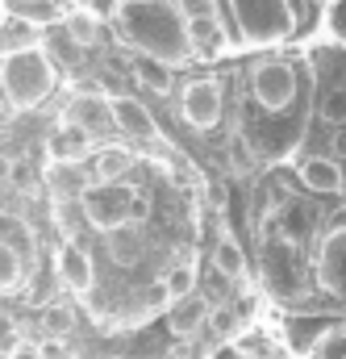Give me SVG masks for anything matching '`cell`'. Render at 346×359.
<instances>
[{
    "label": "cell",
    "mask_w": 346,
    "mask_h": 359,
    "mask_svg": "<svg viewBox=\"0 0 346 359\" xmlns=\"http://www.w3.org/2000/svg\"><path fill=\"white\" fill-rule=\"evenodd\" d=\"M113 21H117L121 38L142 50V59H155L163 67L179 63V59H192L184 17L175 13L172 0H121Z\"/></svg>",
    "instance_id": "cell-1"
},
{
    "label": "cell",
    "mask_w": 346,
    "mask_h": 359,
    "mask_svg": "<svg viewBox=\"0 0 346 359\" xmlns=\"http://www.w3.org/2000/svg\"><path fill=\"white\" fill-rule=\"evenodd\" d=\"M50 88H55V63L46 59L42 46L0 59V100H8L17 113L42 104Z\"/></svg>",
    "instance_id": "cell-2"
},
{
    "label": "cell",
    "mask_w": 346,
    "mask_h": 359,
    "mask_svg": "<svg viewBox=\"0 0 346 359\" xmlns=\"http://www.w3.org/2000/svg\"><path fill=\"white\" fill-rule=\"evenodd\" d=\"M251 46H275L292 34V0H226Z\"/></svg>",
    "instance_id": "cell-3"
},
{
    "label": "cell",
    "mask_w": 346,
    "mask_h": 359,
    "mask_svg": "<svg viewBox=\"0 0 346 359\" xmlns=\"http://www.w3.org/2000/svg\"><path fill=\"white\" fill-rule=\"evenodd\" d=\"M138 188L130 184H88L80 192V213L88 226H96L100 234H117L130 226V201Z\"/></svg>",
    "instance_id": "cell-4"
},
{
    "label": "cell",
    "mask_w": 346,
    "mask_h": 359,
    "mask_svg": "<svg viewBox=\"0 0 346 359\" xmlns=\"http://www.w3.org/2000/svg\"><path fill=\"white\" fill-rule=\"evenodd\" d=\"M251 96H255V104L267 109V113H288V109H296V100H300V76H296V67L284 63V59L259 63V67L251 72Z\"/></svg>",
    "instance_id": "cell-5"
},
{
    "label": "cell",
    "mask_w": 346,
    "mask_h": 359,
    "mask_svg": "<svg viewBox=\"0 0 346 359\" xmlns=\"http://www.w3.org/2000/svg\"><path fill=\"white\" fill-rule=\"evenodd\" d=\"M263 280L271 292L279 297H300L305 292V271H300V247L279 238L275 230H267L263 243Z\"/></svg>",
    "instance_id": "cell-6"
},
{
    "label": "cell",
    "mask_w": 346,
    "mask_h": 359,
    "mask_svg": "<svg viewBox=\"0 0 346 359\" xmlns=\"http://www.w3.org/2000/svg\"><path fill=\"white\" fill-rule=\"evenodd\" d=\"M221 113H226V96H221V84H217V80L200 76V80H192L188 88L179 92V117H184L188 126L213 130V126L221 121Z\"/></svg>",
    "instance_id": "cell-7"
},
{
    "label": "cell",
    "mask_w": 346,
    "mask_h": 359,
    "mask_svg": "<svg viewBox=\"0 0 346 359\" xmlns=\"http://www.w3.org/2000/svg\"><path fill=\"white\" fill-rule=\"evenodd\" d=\"M313 271H317V284H321L330 297L346 301V226L330 230V234L321 238V251H317V259H313Z\"/></svg>",
    "instance_id": "cell-8"
},
{
    "label": "cell",
    "mask_w": 346,
    "mask_h": 359,
    "mask_svg": "<svg viewBox=\"0 0 346 359\" xmlns=\"http://www.w3.org/2000/svg\"><path fill=\"white\" fill-rule=\"evenodd\" d=\"M55 271H59V280L71 288V292H92V280H96V264H92V255H88V247H80L76 238H67L63 243V251H59V259H55Z\"/></svg>",
    "instance_id": "cell-9"
},
{
    "label": "cell",
    "mask_w": 346,
    "mask_h": 359,
    "mask_svg": "<svg viewBox=\"0 0 346 359\" xmlns=\"http://www.w3.org/2000/svg\"><path fill=\"white\" fill-rule=\"evenodd\" d=\"M109 117H113V126L117 130H125L130 138H155L159 134V126H155V117L146 113V104L142 100H134V96H113L109 100Z\"/></svg>",
    "instance_id": "cell-10"
},
{
    "label": "cell",
    "mask_w": 346,
    "mask_h": 359,
    "mask_svg": "<svg viewBox=\"0 0 346 359\" xmlns=\"http://www.w3.org/2000/svg\"><path fill=\"white\" fill-rule=\"evenodd\" d=\"M63 126L84 130L88 138H92L96 130H109V126H113V117H109V100H104V96H96V92L76 96V100L67 104V113H63Z\"/></svg>",
    "instance_id": "cell-11"
},
{
    "label": "cell",
    "mask_w": 346,
    "mask_h": 359,
    "mask_svg": "<svg viewBox=\"0 0 346 359\" xmlns=\"http://www.w3.org/2000/svg\"><path fill=\"white\" fill-rule=\"evenodd\" d=\"M205 322H209V301H205L200 292H188V297H179V301L167 305V326H172L179 339L200 334V330H205Z\"/></svg>",
    "instance_id": "cell-12"
},
{
    "label": "cell",
    "mask_w": 346,
    "mask_h": 359,
    "mask_svg": "<svg viewBox=\"0 0 346 359\" xmlns=\"http://www.w3.org/2000/svg\"><path fill=\"white\" fill-rule=\"evenodd\" d=\"M300 184H305L309 192L334 196V192H342L346 188V176H342V168H338L334 159H305V168H300Z\"/></svg>",
    "instance_id": "cell-13"
},
{
    "label": "cell",
    "mask_w": 346,
    "mask_h": 359,
    "mask_svg": "<svg viewBox=\"0 0 346 359\" xmlns=\"http://www.w3.org/2000/svg\"><path fill=\"white\" fill-rule=\"evenodd\" d=\"M188 55H200V59H217L226 50V29L217 25V17L209 21H188Z\"/></svg>",
    "instance_id": "cell-14"
},
{
    "label": "cell",
    "mask_w": 346,
    "mask_h": 359,
    "mask_svg": "<svg viewBox=\"0 0 346 359\" xmlns=\"http://www.w3.org/2000/svg\"><path fill=\"white\" fill-rule=\"evenodd\" d=\"M88 151H92V138H88L84 130H76V126H59L55 130V138H50V159L55 163H84Z\"/></svg>",
    "instance_id": "cell-15"
},
{
    "label": "cell",
    "mask_w": 346,
    "mask_h": 359,
    "mask_svg": "<svg viewBox=\"0 0 346 359\" xmlns=\"http://www.w3.org/2000/svg\"><path fill=\"white\" fill-rule=\"evenodd\" d=\"M34 46H38V25L34 21H25V17H4L0 21V59L34 50Z\"/></svg>",
    "instance_id": "cell-16"
},
{
    "label": "cell",
    "mask_w": 346,
    "mask_h": 359,
    "mask_svg": "<svg viewBox=\"0 0 346 359\" xmlns=\"http://www.w3.org/2000/svg\"><path fill=\"white\" fill-rule=\"evenodd\" d=\"M130 168H134V155L125 147H100L96 159H92V172H96L92 184H117Z\"/></svg>",
    "instance_id": "cell-17"
},
{
    "label": "cell",
    "mask_w": 346,
    "mask_h": 359,
    "mask_svg": "<svg viewBox=\"0 0 346 359\" xmlns=\"http://www.w3.org/2000/svg\"><path fill=\"white\" fill-rule=\"evenodd\" d=\"M213 271H221L230 280L247 276V255H242V247L234 238H217V247H213Z\"/></svg>",
    "instance_id": "cell-18"
},
{
    "label": "cell",
    "mask_w": 346,
    "mask_h": 359,
    "mask_svg": "<svg viewBox=\"0 0 346 359\" xmlns=\"http://www.w3.org/2000/svg\"><path fill=\"white\" fill-rule=\"evenodd\" d=\"M67 38H71V46H96L100 42V21L92 17V13H67Z\"/></svg>",
    "instance_id": "cell-19"
},
{
    "label": "cell",
    "mask_w": 346,
    "mask_h": 359,
    "mask_svg": "<svg viewBox=\"0 0 346 359\" xmlns=\"http://www.w3.org/2000/svg\"><path fill=\"white\" fill-rule=\"evenodd\" d=\"M25 284V264H21V255L8 247V243H0V292H17Z\"/></svg>",
    "instance_id": "cell-20"
},
{
    "label": "cell",
    "mask_w": 346,
    "mask_h": 359,
    "mask_svg": "<svg viewBox=\"0 0 346 359\" xmlns=\"http://www.w3.org/2000/svg\"><path fill=\"white\" fill-rule=\"evenodd\" d=\"M109 255H113L117 264L134 268V264L142 259V243H138V234H130V226L117 230V234H109Z\"/></svg>",
    "instance_id": "cell-21"
},
{
    "label": "cell",
    "mask_w": 346,
    "mask_h": 359,
    "mask_svg": "<svg viewBox=\"0 0 346 359\" xmlns=\"http://www.w3.org/2000/svg\"><path fill=\"white\" fill-rule=\"evenodd\" d=\"M317 117L330 121V126H346V84L326 88L321 96H317Z\"/></svg>",
    "instance_id": "cell-22"
},
{
    "label": "cell",
    "mask_w": 346,
    "mask_h": 359,
    "mask_svg": "<svg viewBox=\"0 0 346 359\" xmlns=\"http://www.w3.org/2000/svg\"><path fill=\"white\" fill-rule=\"evenodd\" d=\"M134 76H138V84H146V88H155V92H167V88H172L167 67H163V63H155V59H138Z\"/></svg>",
    "instance_id": "cell-23"
},
{
    "label": "cell",
    "mask_w": 346,
    "mask_h": 359,
    "mask_svg": "<svg viewBox=\"0 0 346 359\" xmlns=\"http://www.w3.org/2000/svg\"><path fill=\"white\" fill-rule=\"evenodd\" d=\"M159 284H163L167 301H179V297H188V292H192L196 276H192V268H188V264H179V268H172L167 276H163V280H159Z\"/></svg>",
    "instance_id": "cell-24"
},
{
    "label": "cell",
    "mask_w": 346,
    "mask_h": 359,
    "mask_svg": "<svg viewBox=\"0 0 346 359\" xmlns=\"http://www.w3.org/2000/svg\"><path fill=\"white\" fill-rule=\"evenodd\" d=\"M175 13L184 17V25L188 21H209V17H217V0H172Z\"/></svg>",
    "instance_id": "cell-25"
},
{
    "label": "cell",
    "mask_w": 346,
    "mask_h": 359,
    "mask_svg": "<svg viewBox=\"0 0 346 359\" xmlns=\"http://www.w3.org/2000/svg\"><path fill=\"white\" fill-rule=\"evenodd\" d=\"M313 359H346V330H330L313 343Z\"/></svg>",
    "instance_id": "cell-26"
},
{
    "label": "cell",
    "mask_w": 346,
    "mask_h": 359,
    "mask_svg": "<svg viewBox=\"0 0 346 359\" xmlns=\"http://www.w3.org/2000/svg\"><path fill=\"white\" fill-rule=\"evenodd\" d=\"M42 326H46V334H67V330L76 326V318H71L67 309H59V305H55V309H46V313H42Z\"/></svg>",
    "instance_id": "cell-27"
},
{
    "label": "cell",
    "mask_w": 346,
    "mask_h": 359,
    "mask_svg": "<svg viewBox=\"0 0 346 359\" xmlns=\"http://www.w3.org/2000/svg\"><path fill=\"white\" fill-rule=\"evenodd\" d=\"M326 25H330V34H334L338 42H346V0H334V4H330Z\"/></svg>",
    "instance_id": "cell-28"
},
{
    "label": "cell",
    "mask_w": 346,
    "mask_h": 359,
    "mask_svg": "<svg viewBox=\"0 0 346 359\" xmlns=\"http://www.w3.org/2000/svg\"><path fill=\"white\" fill-rule=\"evenodd\" d=\"M0 4L17 8V17H25V21H34V25H38V8H46L50 0H0Z\"/></svg>",
    "instance_id": "cell-29"
},
{
    "label": "cell",
    "mask_w": 346,
    "mask_h": 359,
    "mask_svg": "<svg viewBox=\"0 0 346 359\" xmlns=\"http://www.w3.org/2000/svg\"><path fill=\"white\" fill-rule=\"evenodd\" d=\"M251 147L242 142V138H234L230 142V163H234V172H251V155H247Z\"/></svg>",
    "instance_id": "cell-30"
},
{
    "label": "cell",
    "mask_w": 346,
    "mask_h": 359,
    "mask_svg": "<svg viewBox=\"0 0 346 359\" xmlns=\"http://www.w3.org/2000/svg\"><path fill=\"white\" fill-rule=\"evenodd\" d=\"M151 213V201H146V192H134V201H130V222H142Z\"/></svg>",
    "instance_id": "cell-31"
},
{
    "label": "cell",
    "mask_w": 346,
    "mask_h": 359,
    "mask_svg": "<svg viewBox=\"0 0 346 359\" xmlns=\"http://www.w3.org/2000/svg\"><path fill=\"white\" fill-rule=\"evenodd\" d=\"M8 359H46V355H42L38 343H17V347L8 351Z\"/></svg>",
    "instance_id": "cell-32"
},
{
    "label": "cell",
    "mask_w": 346,
    "mask_h": 359,
    "mask_svg": "<svg viewBox=\"0 0 346 359\" xmlns=\"http://www.w3.org/2000/svg\"><path fill=\"white\" fill-rule=\"evenodd\" d=\"M209 201H213V205H226V201H230V192H226V184H221V180H217V184H209Z\"/></svg>",
    "instance_id": "cell-33"
},
{
    "label": "cell",
    "mask_w": 346,
    "mask_h": 359,
    "mask_svg": "<svg viewBox=\"0 0 346 359\" xmlns=\"http://www.w3.org/2000/svg\"><path fill=\"white\" fill-rule=\"evenodd\" d=\"M213 359H247V355H242V347H230V343H226V347L213 351Z\"/></svg>",
    "instance_id": "cell-34"
},
{
    "label": "cell",
    "mask_w": 346,
    "mask_h": 359,
    "mask_svg": "<svg viewBox=\"0 0 346 359\" xmlns=\"http://www.w3.org/2000/svg\"><path fill=\"white\" fill-rule=\"evenodd\" d=\"M334 151H338V155L346 159V126L338 130V134H334Z\"/></svg>",
    "instance_id": "cell-35"
},
{
    "label": "cell",
    "mask_w": 346,
    "mask_h": 359,
    "mask_svg": "<svg viewBox=\"0 0 346 359\" xmlns=\"http://www.w3.org/2000/svg\"><path fill=\"white\" fill-rule=\"evenodd\" d=\"M263 359H292V355H288V351H275V347H271V351H267Z\"/></svg>",
    "instance_id": "cell-36"
},
{
    "label": "cell",
    "mask_w": 346,
    "mask_h": 359,
    "mask_svg": "<svg viewBox=\"0 0 346 359\" xmlns=\"http://www.w3.org/2000/svg\"><path fill=\"white\" fill-rule=\"evenodd\" d=\"M0 21H4V4H0Z\"/></svg>",
    "instance_id": "cell-37"
},
{
    "label": "cell",
    "mask_w": 346,
    "mask_h": 359,
    "mask_svg": "<svg viewBox=\"0 0 346 359\" xmlns=\"http://www.w3.org/2000/svg\"><path fill=\"white\" fill-rule=\"evenodd\" d=\"M0 109H4V100H0Z\"/></svg>",
    "instance_id": "cell-38"
}]
</instances>
